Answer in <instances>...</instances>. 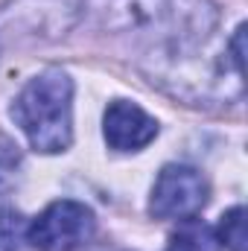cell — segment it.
Returning <instances> with one entry per match:
<instances>
[{
	"instance_id": "5",
	"label": "cell",
	"mask_w": 248,
	"mask_h": 251,
	"mask_svg": "<svg viewBox=\"0 0 248 251\" xmlns=\"http://www.w3.org/2000/svg\"><path fill=\"white\" fill-rule=\"evenodd\" d=\"M102 131H105V140H108L111 149L134 152V149H143L146 143L155 140L158 123H155V117H149L140 105L125 102V100H114V102L105 108Z\"/></svg>"
},
{
	"instance_id": "8",
	"label": "cell",
	"mask_w": 248,
	"mask_h": 251,
	"mask_svg": "<svg viewBox=\"0 0 248 251\" xmlns=\"http://www.w3.org/2000/svg\"><path fill=\"white\" fill-rule=\"evenodd\" d=\"M18 170H21V149H18L15 140L0 134V196L15 187Z\"/></svg>"
},
{
	"instance_id": "4",
	"label": "cell",
	"mask_w": 248,
	"mask_h": 251,
	"mask_svg": "<svg viewBox=\"0 0 248 251\" xmlns=\"http://www.w3.org/2000/svg\"><path fill=\"white\" fill-rule=\"evenodd\" d=\"M207 196L210 187L198 170L184 164H170L155 178L149 213L155 219H193L207 204Z\"/></svg>"
},
{
	"instance_id": "1",
	"label": "cell",
	"mask_w": 248,
	"mask_h": 251,
	"mask_svg": "<svg viewBox=\"0 0 248 251\" xmlns=\"http://www.w3.org/2000/svg\"><path fill=\"white\" fill-rule=\"evenodd\" d=\"M94 21L114 32H149L161 44H196L216 26L210 0H91Z\"/></svg>"
},
{
	"instance_id": "6",
	"label": "cell",
	"mask_w": 248,
	"mask_h": 251,
	"mask_svg": "<svg viewBox=\"0 0 248 251\" xmlns=\"http://www.w3.org/2000/svg\"><path fill=\"white\" fill-rule=\"evenodd\" d=\"M216 243L219 240L213 237V231L193 216V219H184V225L170 237L167 251H219Z\"/></svg>"
},
{
	"instance_id": "2",
	"label": "cell",
	"mask_w": 248,
	"mask_h": 251,
	"mask_svg": "<svg viewBox=\"0 0 248 251\" xmlns=\"http://www.w3.org/2000/svg\"><path fill=\"white\" fill-rule=\"evenodd\" d=\"M12 117L35 152H64L73 140V79L59 67L41 70L15 97Z\"/></svg>"
},
{
	"instance_id": "9",
	"label": "cell",
	"mask_w": 248,
	"mask_h": 251,
	"mask_svg": "<svg viewBox=\"0 0 248 251\" xmlns=\"http://www.w3.org/2000/svg\"><path fill=\"white\" fill-rule=\"evenodd\" d=\"M243 41H246V24H240L234 38H231V59H234L237 73H243Z\"/></svg>"
},
{
	"instance_id": "7",
	"label": "cell",
	"mask_w": 248,
	"mask_h": 251,
	"mask_svg": "<svg viewBox=\"0 0 248 251\" xmlns=\"http://www.w3.org/2000/svg\"><path fill=\"white\" fill-rule=\"evenodd\" d=\"M216 234H219V243H225L228 251H246V207L237 204L228 213H222Z\"/></svg>"
},
{
	"instance_id": "3",
	"label": "cell",
	"mask_w": 248,
	"mask_h": 251,
	"mask_svg": "<svg viewBox=\"0 0 248 251\" xmlns=\"http://www.w3.org/2000/svg\"><path fill=\"white\" fill-rule=\"evenodd\" d=\"M97 231L94 210L82 201L59 199L26 228V243L38 251H76Z\"/></svg>"
}]
</instances>
